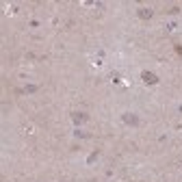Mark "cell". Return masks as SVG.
Listing matches in <instances>:
<instances>
[{
  "label": "cell",
  "mask_w": 182,
  "mask_h": 182,
  "mask_svg": "<svg viewBox=\"0 0 182 182\" xmlns=\"http://www.w3.org/2000/svg\"><path fill=\"white\" fill-rule=\"evenodd\" d=\"M124 122L128 126H139V117L134 113H124Z\"/></svg>",
  "instance_id": "obj_1"
},
{
  "label": "cell",
  "mask_w": 182,
  "mask_h": 182,
  "mask_svg": "<svg viewBox=\"0 0 182 182\" xmlns=\"http://www.w3.org/2000/svg\"><path fill=\"white\" fill-rule=\"evenodd\" d=\"M141 78L145 80L147 85H156V82H158V76H156V74H152V72H143V74H141Z\"/></svg>",
  "instance_id": "obj_2"
},
{
  "label": "cell",
  "mask_w": 182,
  "mask_h": 182,
  "mask_svg": "<svg viewBox=\"0 0 182 182\" xmlns=\"http://www.w3.org/2000/svg\"><path fill=\"white\" fill-rule=\"evenodd\" d=\"M152 13H154L152 9H139V18H141V20H150V18H152Z\"/></svg>",
  "instance_id": "obj_3"
},
{
  "label": "cell",
  "mask_w": 182,
  "mask_h": 182,
  "mask_svg": "<svg viewBox=\"0 0 182 182\" xmlns=\"http://www.w3.org/2000/svg\"><path fill=\"white\" fill-rule=\"evenodd\" d=\"M85 119H87L85 113H74V122H76V124H80V122H85Z\"/></svg>",
  "instance_id": "obj_4"
},
{
  "label": "cell",
  "mask_w": 182,
  "mask_h": 182,
  "mask_svg": "<svg viewBox=\"0 0 182 182\" xmlns=\"http://www.w3.org/2000/svg\"><path fill=\"white\" fill-rule=\"evenodd\" d=\"M33 91H37V87H35V85H28V87L22 89V93H33Z\"/></svg>",
  "instance_id": "obj_5"
}]
</instances>
